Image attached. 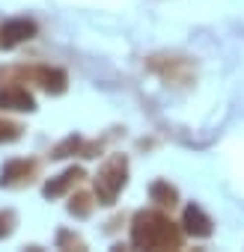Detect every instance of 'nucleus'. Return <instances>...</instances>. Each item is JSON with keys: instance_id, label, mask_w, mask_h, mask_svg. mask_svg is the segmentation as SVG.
<instances>
[{"instance_id": "1", "label": "nucleus", "mask_w": 244, "mask_h": 252, "mask_svg": "<svg viewBox=\"0 0 244 252\" xmlns=\"http://www.w3.org/2000/svg\"><path fill=\"white\" fill-rule=\"evenodd\" d=\"M30 30H33L30 24H12V27H6V36H9L6 42H15V39H24V36H27Z\"/></svg>"}]
</instances>
